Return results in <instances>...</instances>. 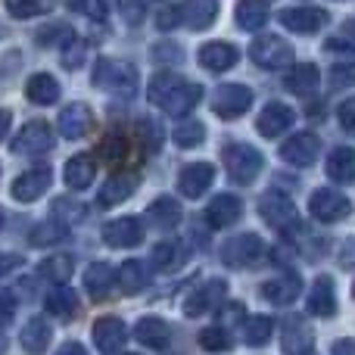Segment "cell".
Wrapping results in <instances>:
<instances>
[{"mask_svg":"<svg viewBox=\"0 0 355 355\" xmlns=\"http://www.w3.org/2000/svg\"><path fill=\"white\" fill-rule=\"evenodd\" d=\"M147 97L153 106H159L162 112H168V116H187V112H193V106L200 103V85H190V81L178 78V75H156V78H150L147 85Z\"/></svg>","mask_w":355,"mask_h":355,"instance_id":"obj_1","label":"cell"},{"mask_svg":"<svg viewBox=\"0 0 355 355\" xmlns=\"http://www.w3.org/2000/svg\"><path fill=\"white\" fill-rule=\"evenodd\" d=\"M262 153L252 144H227L225 147V168L237 184H252L262 175Z\"/></svg>","mask_w":355,"mask_h":355,"instance_id":"obj_2","label":"cell"},{"mask_svg":"<svg viewBox=\"0 0 355 355\" xmlns=\"http://www.w3.org/2000/svg\"><path fill=\"white\" fill-rule=\"evenodd\" d=\"M94 85L103 87L110 94H122L131 97L137 91V72L128 62H116V60H100L94 66Z\"/></svg>","mask_w":355,"mask_h":355,"instance_id":"obj_3","label":"cell"},{"mask_svg":"<svg viewBox=\"0 0 355 355\" xmlns=\"http://www.w3.org/2000/svg\"><path fill=\"white\" fill-rule=\"evenodd\" d=\"M250 56H252V62H259L262 69H284V66L293 62V47H290L284 37L268 35V37L252 41Z\"/></svg>","mask_w":355,"mask_h":355,"instance_id":"obj_4","label":"cell"},{"mask_svg":"<svg viewBox=\"0 0 355 355\" xmlns=\"http://www.w3.org/2000/svg\"><path fill=\"white\" fill-rule=\"evenodd\" d=\"M259 212H262V218L268 221L271 227H277V231H287V227L296 225V206L281 190H268V193L259 200Z\"/></svg>","mask_w":355,"mask_h":355,"instance_id":"obj_5","label":"cell"},{"mask_svg":"<svg viewBox=\"0 0 355 355\" xmlns=\"http://www.w3.org/2000/svg\"><path fill=\"white\" fill-rule=\"evenodd\" d=\"M252 106V91L246 85H221L212 97V110L218 119H237Z\"/></svg>","mask_w":355,"mask_h":355,"instance_id":"obj_6","label":"cell"},{"mask_svg":"<svg viewBox=\"0 0 355 355\" xmlns=\"http://www.w3.org/2000/svg\"><path fill=\"white\" fill-rule=\"evenodd\" d=\"M309 212L318 221H340V218H346V215H352V202L346 200L340 190L321 187L309 196Z\"/></svg>","mask_w":355,"mask_h":355,"instance_id":"obj_7","label":"cell"},{"mask_svg":"<svg viewBox=\"0 0 355 355\" xmlns=\"http://www.w3.org/2000/svg\"><path fill=\"white\" fill-rule=\"evenodd\" d=\"M47 150H53V131L47 122H28L12 141V153L22 156H41Z\"/></svg>","mask_w":355,"mask_h":355,"instance_id":"obj_8","label":"cell"},{"mask_svg":"<svg viewBox=\"0 0 355 355\" xmlns=\"http://www.w3.org/2000/svg\"><path fill=\"white\" fill-rule=\"evenodd\" d=\"M265 246L256 234H240V237L227 240L225 250H221V259H225L231 268H243V265H252L256 259H262Z\"/></svg>","mask_w":355,"mask_h":355,"instance_id":"obj_9","label":"cell"},{"mask_svg":"<svg viewBox=\"0 0 355 355\" xmlns=\"http://www.w3.org/2000/svg\"><path fill=\"white\" fill-rule=\"evenodd\" d=\"M281 25L293 35H312L327 22V12L318 6H293V10H281Z\"/></svg>","mask_w":355,"mask_h":355,"instance_id":"obj_10","label":"cell"},{"mask_svg":"<svg viewBox=\"0 0 355 355\" xmlns=\"http://www.w3.org/2000/svg\"><path fill=\"white\" fill-rule=\"evenodd\" d=\"M50 181H53V175H50L47 166L28 168V172H22L12 181V196L19 202H35L44 196V190H50Z\"/></svg>","mask_w":355,"mask_h":355,"instance_id":"obj_11","label":"cell"},{"mask_svg":"<svg viewBox=\"0 0 355 355\" xmlns=\"http://www.w3.org/2000/svg\"><path fill=\"white\" fill-rule=\"evenodd\" d=\"M103 240L110 246H119V250H128V246H137L144 240V225L141 218H116V221H106L103 225Z\"/></svg>","mask_w":355,"mask_h":355,"instance_id":"obj_12","label":"cell"},{"mask_svg":"<svg viewBox=\"0 0 355 355\" xmlns=\"http://www.w3.org/2000/svg\"><path fill=\"white\" fill-rule=\"evenodd\" d=\"M312 324H309L302 315H293L284 324V355H312Z\"/></svg>","mask_w":355,"mask_h":355,"instance_id":"obj_13","label":"cell"},{"mask_svg":"<svg viewBox=\"0 0 355 355\" xmlns=\"http://www.w3.org/2000/svg\"><path fill=\"white\" fill-rule=\"evenodd\" d=\"M125 340H128V327H125L122 318H100L97 324H94V346H97L103 355H112L119 352L125 346Z\"/></svg>","mask_w":355,"mask_h":355,"instance_id":"obj_14","label":"cell"},{"mask_svg":"<svg viewBox=\"0 0 355 355\" xmlns=\"http://www.w3.org/2000/svg\"><path fill=\"white\" fill-rule=\"evenodd\" d=\"M318 147H321L318 137L309 135V131H302V135L290 137V141L281 147V159L290 162V166H296V168H306L318 159Z\"/></svg>","mask_w":355,"mask_h":355,"instance_id":"obj_15","label":"cell"},{"mask_svg":"<svg viewBox=\"0 0 355 355\" xmlns=\"http://www.w3.org/2000/svg\"><path fill=\"white\" fill-rule=\"evenodd\" d=\"M300 287H302L300 275H296V271H284V275L262 284V296L271 306H287V302H293L296 296H300Z\"/></svg>","mask_w":355,"mask_h":355,"instance_id":"obj_16","label":"cell"},{"mask_svg":"<svg viewBox=\"0 0 355 355\" xmlns=\"http://www.w3.org/2000/svg\"><path fill=\"white\" fill-rule=\"evenodd\" d=\"M221 296H225V281H206L200 290H193V293L187 296L184 312H187V318H200V315L212 312V309L218 306Z\"/></svg>","mask_w":355,"mask_h":355,"instance_id":"obj_17","label":"cell"},{"mask_svg":"<svg viewBox=\"0 0 355 355\" xmlns=\"http://www.w3.org/2000/svg\"><path fill=\"white\" fill-rule=\"evenodd\" d=\"M91 122H94V116L85 103H69L60 112V135L66 141H78V137H85L91 131Z\"/></svg>","mask_w":355,"mask_h":355,"instance_id":"obj_18","label":"cell"},{"mask_svg":"<svg viewBox=\"0 0 355 355\" xmlns=\"http://www.w3.org/2000/svg\"><path fill=\"white\" fill-rule=\"evenodd\" d=\"M215 181V166H209V162H193V166H187L178 178V190H181L184 196H202L209 187H212Z\"/></svg>","mask_w":355,"mask_h":355,"instance_id":"obj_19","label":"cell"},{"mask_svg":"<svg viewBox=\"0 0 355 355\" xmlns=\"http://www.w3.org/2000/svg\"><path fill=\"white\" fill-rule=\"evenodd\" d=\"M135 190H137V175H135V172H119V175H112L110 181L103 184V190H100L97 202H100L103 209H112V206H119V202L128 200Z\"/></svg>","mask_w":355,"mask_h":355,"instance_id":"obj_20","label":"cell"},{"mask_svg":"<svg viewBox=\"0 0 355 355\" xmlns=\"http://www.w3.org/2000/svg\"><path fill=\"white\" fill-rule=\"evenodd\" d=\"M290 125H293V110L287 103H268L262 110V116H259L256 128L262 137H281Z\"/></svg>","mask_w":355,"mask_h":355,"instance_id":"obj_21","label":"cell"},{"mask_svg":"<svg viewBox=\"0 0 355 355\" xmlns=\"http://www.w3.org/2000/svg\"><path fill=\"white\" fill-rule=\"evenodd\" d=\"M240 215H243V202L234 193H218L206 209V218L212 227H231Z\"/></svg>","mask_w":355,"mask_h":355,"instance_id":"obj_22","label":"cell"},{"mask_svg":"<svg viewBox=\"0 0 355 355\" xmlns=\"http://www.w3.org/2000/svg\"><path fill=\"white\" fill-rule=\"evenodd\" d=\"M237 47L225 41H212V44H202L200 47V66H206L209 72H225L237 62Z\"/></svg>","mask_w":355,"mask_h":355,"instance_id":"obj_23","label":"cell"},{"mask_svg":"<svg viewBox=\"0 0 355 355\" xmlns=\"http://www.w3.org/2000/svg\"><path fill=\"white\" fill-rule=\"evenodd\" d=\"M178 12L193 31H206L218 19V0H184V6Z\"/></svg>","mask_w":355,"mask_h":355,"instance_id":"obj_24","label":"cell"},{"mask_svg":"<svg viewBox=\"0 0 355 355\" xmlns=\"http://www.w3.org/2000/svg\"><path fill=\"white\" fill-rule=\"evenodd\" d=\"M135 337L141 340L144 346H150V349H166L168 340H172V331H168V324L162 318L147 315V318H141L135 324Z\"/></svg>","mask_w":355,"mask_h":355,"instance_id":"obj_25","label":"cell"},{"mask_svg":"<svg viewBox=\"0 0 355 355\" xmlns=\"http://www.w3.org/2000/svg\"><path fill=\"white\" fill-rule=\"evenodd\" d=\"M94 172H97L94 156L78 153V156H72V159L66 162V172H62V178H66V187L69 190H87L94 184Z\"/></svg>","mask_w":355,"mask_h":355,"instance_id":"obj_26","label":"cell"},{"mask_svg":"<svg viewBox=\"0 0 355 355\" xmlns=\"http://www.w3.org/2000/svg\"><path fill=\"white\" fill-rule=\"evenodd\" d=\"M50 340H53V331H50L47 318H31L28 324L22 327V334H19V343H22V349L28 355H44Z\"/></svg>","mask_w":355,"mask_h":355,"instance_id":"obj_27","label":"cell"},{"mask_svg":"<svg viewBox=\"0 0 355 355\" xmlns=\"http://www.w3.org/2000/svg\"><path fill=\"white\" fill-rule=\"evenodd\" d=\"M25 97L35 106H53L56 100H60V85H56L53 75L37 72V75H31L28 85H25Z\"/></svg>","mask_w":355,"mask_h":355,"instance_id":"obj_28","label":"cell"},{"mask_svg":"<svg viewBox=\"0 0 355 355\" xmlns=\"http://www.w3.org/2000/svg\"><path fill=\"white\" fill-rule=\"evenodd\" d=\"M309 312L318 318H331L337 312V296H334V281L331 277H318L309 293Z\"/></svg>","mask_w":355,"mask_h":355,"instance_id":"obj_29","label":"cell"},{"mask_svg":"<svg viewBox=\"0 0 355 355\" xmlns=\"http://www.w3.org/2000/svg\"><path fill=\"white\" fill-rule=\"evenodd\" d=\"M116 284L125 290V293H141V290L150 284V271L144 268V262H137V259H128V262L119 265Z\"/></svg>","mask_w":355,"mask_h":355,"instance_id":"obj_30","label":"cell"},{"mask_svg":"<svg viewBox=\"0 0 355 355\" xmlns=\"http://www.w3.org/2000/svg\"><path fill=\"white\" fill-rule=\"evenodd\" d=\"M327 178H334L340 184L355 181V150L352 147H337L327 156Z\"/></svg>","mask_w":355,"mask_h":355,"instance_id":"obj_31","label":"cell"},{"mask_svg":"<svg viewBox=\"0 0 355 355\" xmlns=\"http://www.w3.org/2000/svg\"><path fill=\"white\" fill-rule=\"evenodd\" d=\"M112 284H116V271H112L106 262H94L91 268L85 271V287L94 300H103V296L112 290Z\"/></svg>","mask_w":355,"mask_h":355,"instance_id":"obj_32","label":"cell"},{"mask_svg":"<svg viewBox=\"0 0 355 355\" xmlns=\"http://www.w3.org/2000/svg\"><path fill=\"white\" fill-rule=\"evenodd\" d=\"M147 218H150V225H156V227L166 231V227H175L178 221H181V206H178L172 196H159V200L150 202Z\"/></svg>","mask_w":355,"mask_h":355,"instance_id":"obj_33","label":"cell"},{"mask_svg":"<svg viewBox=\"0 0 355 355\" xmlns=\"http://www.w3.org/2000/svg\"><path fill=\"white\" fill-rule=\"evenodd\" d=\"M44 306H47L50 315L69 321V318H75V312H78V296H75V290H69V287H56V290H50Z\"/></svg>","mask_w":355,"mask_h":355,"instance_id":"obj_34","label":"cell"},{"mask_svg":"<svg viewBox=\"0 0 355 355\" xmlns=\"http://www.w3.org/2000/svg\"><path fill=\"white\" fill-rule=\"evenodd\" d=\"M271 331H275V321L268 315H250L240 327V337L246 346H265L271 340Z\"/></svg>","mask_w":355,"mask_h":355,"instance_id":"obj_35","label":"cell"},{"mask_svg":"<svg viewBox=\"0 0 355 355\" xmlns=\"http://www.w3.org/2000/svg\"><path fill=\"white\" fill-rule=\"evenodd\" d=\"M268 22V3L265 0H240L237 3V25L246 31H259Z\"/></svg>","mask_w":355,"mask_h":355,"instance_id":"obj_36","label":"cell"},{"mask_svg":"<svg viewBox=\"0 0 355 355\" xmlns=\"http://www.w3.org/2000/svg\"><path fill=\"white\" fill-rule=\"evenodd\" d=\"M284 85H287V91L300 94V97H306V94L318 91V69L315 66H293V72L284 78Z\"/></svg>","mask_w":355,"mask_h":355,"instance_id":"obj_37","label":"cell"},{"mask_svg":"<svg viewBox=\"0 0 355 355\" xmlns=\"http://www.w3.org/2000/svg\"><path fill=\"white\" fill-rule=\"evenodd\" d=\"M37 275L47 277V281H53L56 287L60 284H66L69 277H72V259L69 256H50L41 262V268H37Z\"/></svg>","mask_w":355,"mask_h":355,"instance_id":"obj_38","label":"cell"},{"mask_svg":"<svg viewBox=\"0 0 355 355\" xmlns=\"http://www.w3.org/2000/svg\"><path fill=\"white\" fill-rule=\"evenodd\" d=\"M202 137H206V125L196 122V119H184V122L172 131V141L178 147H200Z\"/></svg>","mask_w":355,"mask_h":355,"instance_id":"obj_39","label":"cell"},{"mask_svg":"<svg viewBox=\"0 0 355 355\" xmlns=\"http://www.w3.org/2000/svg\"><path fill=\"white\" fill-rule=\"evenodd\" d=\"M69 237V227L62 225L60 218H50L44 221V225H37L35 231H31V243L35 246H50V243H60V240Z\"/></svg>","mask_w":355,"mask_h":355,"instance_id":"obj_40","label":"cell"},{"mask_svg":"<svg viewBox=\"0 0 355 355\" xmlns=\"http://www.w3.org/2000/svg\"><path fill=\"white\" fill-rule=\"evenodd\" d=\"M53 0H6V12L12 19H35V16H44L50 12Z\"/></svg>","mask_w":355,"mask_h":355,"instance_id":"obj_41","label":"cell"},{"mask_svg":"<svg viewBox=\"0 0 355 355\" xmlns=\"http://www.w3.org/2000/svg\"><path fill=\"white\" fill-rule=\"evenodd\" d=\"M125 153H128V144H125L122 135H106L103 144L97 147V156L103 162H110V166H119L125 159Z\"/></svg>","mask_w":355,"mask_h":355,"instance_id":"obj_42","label":"cell"},{"mask_svg":"<svg viewBox=\"0 0 355 355\" xmlns=\"http://www.w3.org/2000/svg\"><path fill=\"white\" fill-rule=\"evenodd\" d=\"M200 346L209 352H227L231 349V337H227V331H221V327H206V331H200Z\"/></svg>","mask_w":355,"mask_h":355,"instance_id":"obj_43","label":"cell"},{"mask_svg":"<svg viewBox=\"0 0 355 355\" xmlns=\"http://www.w3.org/2000/svg\"><path fill=\"white\" fill-rule=\"evenodd\" d=\"M72 37H75L72 28H69V25H60V22L37 31V44H44V47H50V44H69Z\"/></svg>","mask_w":355,"mask_h":355,"instance_id":"obj_44","label":"cell"},{"mask_svg":"<svg viewBox=\"0 0 355 355\" xmlns=\"http://www.w3.org/2000/svg\"><path fill=\"white\" fill-rule=\"evenodd\" d=\"M119 12L125 16L128 25H137L147 12V0H119Z\"/></svg>","mask_w":355,"mask_h":355,"instance_id":"obj_45","label":"cell"},{"mask_svg":"<svg viewBox=\"0 0 355 355\" xmlns=\"http://www.w3.org/2000/svg\"><path fill=\"white\" fill-rule=\"evenodd\" d=\"M175 259H178V246L172 243V240H162V243L153 250V265L156 268H172Z\"/></svg>","mask_w":355,"mask_h":355,"instance_id":"obj_46","label":"cell"},{"mask_svg":"<svg viewBox=\"0 0 355 355\" xmlns=\"http://www.w3.org/2000/svg\"><path fill=\"white\" fill-rule=\"evenodd\" d=\"M85 41H78V37H72V41L66 44V53H62V62H66V69H78L81 62H85Z\"/></svg>","mask_w":355,"mask_h":355,"instance_id":"obj_47","label":"cell"},{"mask_svg":"<svg viewBox=\"0 0 355 355\" xmlns=\"http://www.w3.org/2000/svg\"><path fill=\"white\" fill-rule=\"evenodd\" d=\"M355 50V22H346L343 28H340V35L337 37H331L327 41V50Z\"/></svg>","mask_w":355,"mask_h":355,"instance_id":"obj_48","label":"cell"},{"mask_svg":"<svg viewBox=\"0 0 355 355\" xmlns=\"http://www.w3.org/2000/svg\"><path fill=\"white\" fill-rule=\"evenodd\" d=\"M331 81H334V87H349V85H355V62H340V66H334Z\"/></svg>","mask_w":355,"mask_h":355,"instance_id":"obj_49","label":"cell"},{"mask_svg":"<svg viewBox=\"0 0 355 355\" xmlns=\"http://www.w3.org/2000/svg\"><path fill=\"white\" fill-rule=\"evenodd\" d=\"M337 116H340V125H343L346 135H355V97H352V100H343V103H340Z\"/></svg>","mask_w":355,"mask_h":355,"instance_id":"obj_50","label":"cell"},{"mask_svg":"<svg viewBox=\"0 0 355 355\" xmlns=\"http://www.w3.org/2000/svg\"><path fill=\"white\" fill-rule=\"evenodd\" d=\"M12 315H16V296L6 293V290H0V327L10 324Z\"/></svg>","mask_w":355,"mask_h":355,"instance_id":"obj_51","label":"cell"},{"mask_svg":"<svg viewBox=\"0 0 355 355\" xmlns=\"http://www.w3.org/2000/svg\"><path fill=\"white\" fill-rule=\"evenodd\" d=\"M141 131H147V147L150 150H159L162 144V128L156 122H141Z\"/></svg>","mask_w":355,"mask_h":355,"instance_id":"obj_52","label":"cell"},{"mask_svg":"<svg viewBox=\"0 0 355 355\" xmlns=\"http://www.w3.org/2000/svg\"><path fill=\"white\" fill-rule=\"evenodd\" d=\"M178 16H181V12H178L175 6H168V10H162V12H159V19H156V25H159V31L175 28V25H178Z\"/></svg>","mask_w":355,"mask_h":355,"instance_id":"obj_53","label":"cell"},{"mask_svg":"<svg viewBox=\"0 0 355 355\" xmlns=\"http://www.w3.org/2000/svg\"><path fill=\"white\" fill-rule=\"evenodd\" d=\"M81 12H87L91 19H106V3L103 0H85V10Z\"/></svg>","mask_w":355,"mask_h":355,"instance_id":"obj_54","label":"cell"},{"mask_svg":"<svg viewBox=\"0 0 355 355\" xmlns=\"http://www.w3.org/2000/svg\"><path fill=\"white\" fill-rule=\"evenodd\" d=\"M156 56H159V60H172V62H181V47H168V44H159V47H156Z\"/></svg>","mask_w":355,"mask_h":355,"instance_id":"obj_55","label":"cell"},{"mask_svg":"<svg viewBox=\"0 0 355 355\" xmlns=\"http://www.w3.org/2000/svg\"><path fill=\"white\" fill-rule=\"evenodd\" d=\"M16 265H22V259L19 256H0V277H3L6 271H12Z\"/></svg>","mask_w":355,"mask_h":355,"instance_id":"obj_56","label":"cell"},{"mask_svg":"<svg viewBox=\"0 0 355 355\" xmlns=\"http://www.w3.org/2000/svg\"><path fill=\"white\" fill-rule=\"evenodd\" d=\"M334 355H355V340H340L334 346Z\"/></svg>","mask_w":355,"mask_h":355,"instance_id":"obj_57","label":"cell"},{"mask_svg":"<svg viewBox=\"0 0 355 355\" xmlns=\"http://www.w3.org/2000/svg\"><path fill=\"white\" fill-rule=\"evenodd\" d=\"M56 355H87V349H85L81 343H66Z\"/></svg>","mask_w":355,"mask_h":355,"instance_id":"obj_58","label":"cell"},{"mask_svg":"<svg viewBox=\"0 0 355 355\" xmlns=\"http://www.w3.org/2000/svg\"><path fill=\"white\" fill-rule=\"evenodd\" d=\"M6 131H10V112L0 110V141L6 137Z\"/></svg>","mask_w":355,"mask_h":355,"instance_id":"obj_59","label":"cell"},{"mask_svg":"<svg viewBox=\"0 0 355 355\" xmlns=\"http://www.w3.org/2000/svg\"><path fill=\"white\" fill-rule=\"evenodd\" d=\"M62 3H66L69 10H75V12H81V10H85V0H62Z\"/></svg>","mask_w":355,"mask_h":355,"instance_id":"obj_60","label":"cell"},{"mask_svg":"<svg viewBox=\"0 0 355 355\" xmlns=\"http://www.w3.org/2000/svg\"><path fill=\"white\" fill-rule=\"evenodd\" d=\"M3 352H6V340L0 337V355H3Z\"/></svg>","mask_w":355,"mask_h":355,"instance_id":"obj_61","label":"cell"},{"mask_svg":"<svg viewBox=\"0 0 355 355\" xmlns=\"http://www.w3.org/2000/svg\"><path fill=\"white\" fill-rule=\"evenodd\" d=\"M0 227H3V209H0Z\"/></svg>","mask_w":355,"mask_h":355,"instance_id":"obj_62","label":"cell"},{"mask_svg":"<svg viewBox=\"0 0 355 355\" xmlns=\"http://www.w3.org/2000/svg\"><path fill=\"white\" fill-rule=\"evenodd\" d=\"M352 296H355V287H352Z\"/></svg>","mask_w":355,"mask_h":355,"instance_id":"obj_63","label":"cell"},{"mask_svg":"<svg viewBox=\"0 0 355 355\" xmlns=\"http://www.w3.org/2000/svg\"><path fill=\"white\" fill-rule=\"evenodd\" d=\"M128 355H131V352H128Z\"/></svg>","mask_w":355,"mask_h":355,"instance_id":"obj_64","label":"cell"}]
</instances>
